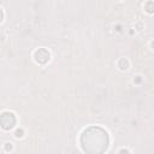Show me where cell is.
Returning a JSON list of instances; mask_svg holds the SVG:
<instances>
[{"label": "cell", "instance_id": "1", "mask_svg": "<svg viewBox=\"0 0 154 154\" xmlns=\"http://www.w3.org/2000/svg\"><path fill=\"white\" fill-rule=\"evenodd\" d=\"M107 132L98 126L87 129L81 137V144L87 154H102L108 147Z\"/></svg>", "mask_w": 154, "mask_h": 154}, {"label": "cell", "instance_id": "2", "mask_svg": "<svg viewBox=\"0 0 154 154\" xmlns=\"http://www.w3.org/2000/svg\"><path fill=\"white\" fill-rule=\"evenodd\" d=\"M16 124V117L13 116V113L10 112H5L0 116V126L5 130H10L15 126Z\"/></svg>", "mask_w": 154, "mask_h": 154}, {"label": "cell", "instance_id": "6", "mask_svg": "<svg viewBox=\"0 0 154 154\" xmlns=\"http://www.w3.org/2000/svg\"><path fill=\"white\" fill-rule=\"evenodd\" d=\"M119 154H129V152H128L126 149H122V150L119 152Z\"/></svg>", "mask_w": 154, "mask_h": 154}, {"label": "cell", "instance_id": "4", "mask_svg": "<svg viewBox=\"0 0 154 154\" xmlns=\"http://www.w3.org/2000/svg\"><path fill=\"white\" fill-rule=\"evenodd\" d=\"M119 67L120 69H128V61L125 60V59H120V61H119Z\"/></svg>", "mask_w": 154, "mask_h": 154}, {"label": "cell", "instance_id": "3", "mask_svg": "<svg viewBox=\"0 0 154 154\" xmlns=\"http://www.w3.org/2000/svg\"><path fill=\"white\" fill-rule=\"evenodd\" d=\"M35 59H36V61L40 63V64L47 63L48 59H49V53H48V51H47L46 48H40V49L36 51V53H35Z\"/></svg>", "mask_w": 154, "mask_h": 154}, {"label": "cell", "instance_id": "5", "mask_svg": "<svg viewBox=\"0 0 154 154\" xmlns=\"http://www.w3.org/2000/svg\"><path fill=\"white\" fill-rule=\"evenodd\" d=\"M22 134H23V131H22V130H17V131H16V136H18V137H19V136H22Z\"/></svg>", "mask_w": 154, "mask_h": 154}, {"label": "cell", "instance_id": "7", "mask_svg": "<svg viewBox=\"0 0 154 154\" xmlns=\"http://www.w3.org/2000/svg\"><path fill=\"white\" fill-rule=\"evenodd\" d=\"M1 21H3V11L0 10V22H1Z\"/></svg>", "mask_w": 154, "mask_h": 154}]
</instances>
